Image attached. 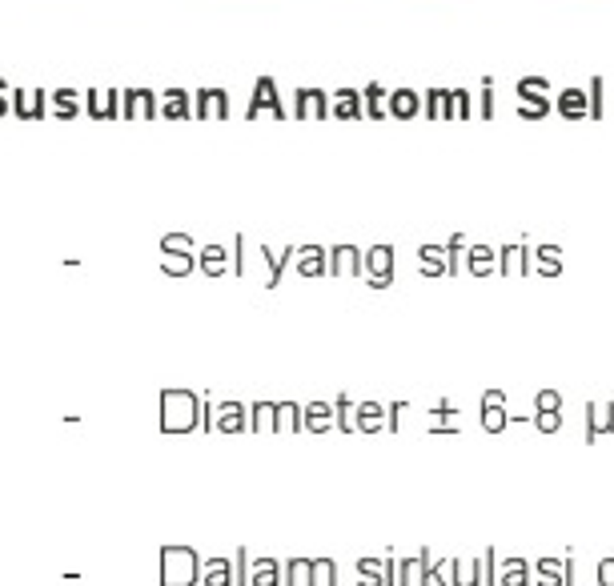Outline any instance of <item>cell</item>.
Returning <instances> with one entry per match:
<instances>
[{
    "mask_svg": "<svg viewBox=\"0 0 614 586\" xmlns=\"http://www.w3.org/2000/svg\"><path fill=\"white\" fill-rule=\"evenodd\" d=\"M599 434H614V402L586 406V442H599Z\"/></svg>",
    "mask_w": 614,
    "mask_h": 586,
    "instance_id": "cell-14",
    "label": "cell"
},
{
    "mask_svg": "<svg viewBox=\"0 0 614 586\" xmlns=\"http://www.w3.org/2000/svg\"><path fill=\"white\" fill-rule=\"evenodd\" d=\"M534 582L538 586H574V558H538L534 563Z\"/></svg>",
    "mask_w": 614,
    "mask_h": 586,
    "instance_id": "cell-7",
    "label": "cell"
},
{
    "mask_svg": "<svg viewBox=\"0 0 614 586\" xmlns=\"http://www.w3.org/2000/svg\"><path fill=\"white\" fill-rule=\"evenodd\" d=\"M534 430H538V434H558L562 430V410L558 413H534Z\"/></svg>",
    "mask_w": 614,
    "mask_h": 586,
    "instance_id": "cell-34",
    "label": "cell"
},
{
    "mask_svg": "<svg viewBox=\"0 0 614 586\" xmlns=\"http://www.w3.org/2000/svg\"><path fill=\"white\" fill-rule=\"evenodd\" d=\"M530 273L558 278L562 273V245H530Z\"/></svg>",
    "mask_w": 614,
    "mask_h": 586,
    "instance_id": "cell-17",
    "label": "cell"
},
{
    "mask_svg": "<svg viewBox=\"0 0 614 586\" xmlns=\"http://www.w3.org/2000/svg\"><path fill=\"white\" fill-rule=\"evenodd\" d=\"M430 550H418L414 558H397V586H422L426 582Z\"/></svg>",
    "mask_w": 614,
    "mask_h": 586,
    "instance_id": "cell-20",
    "label": "cell"
},
{
    "mask_svg": "<svg viewBox=\"0 0 614 586\" xmlns=\"http://www.w3.org/2000/svg\"><path fill=\"white\" fill-rule=\"evenodd\" d=\"M161 253H197V245L189 234H165L161 237Z\"/></svg>",
    "mask_w": 614,
    "mask_h": 586,
    "instance_id": "cell-30",
    "label": "cell"
},
{
    "mask_svg": "<svg viewBox=\"0 0 614 586\" xmlns=\"http://www.w3.org/2000/svg\"><path fill=\"white\" fill-rule=\"evenodd\" d=\"M334 410H337V430H345V434H358V402L342 394V398L334 402Z\"/></svg>",
    "mask_w": 614,
    "mask_h": 586,
    "instance_id": "cell-26",
    "label": "cell"
},
{
    "mask_svg": "<svg viewBox=\"0 0 614 586\" xmlns=\"http://www.w3.org/2000/svg\"><path fill=\"white\" fill-rule=\"evenodd\" d=\"M157 582L161 586H197L201 582V558L189 546H161L157 555Z\"/></svg>",
    "mask_w": 614,
    "mask_h": 586,
    "instance_id": "cell-2",
    "label": "cell"
},
{
    "mask_svg": "<svg viewBox=\"0 0 614 586\" xmlns=\"http://www.w3.org/2000/svg\"><path fill=\"white\" fill-rule=\"evenodd\" d=\"M358 579H378V582H386L390 586V579H386V571H390V555L386 558H358Z\"/></svg>",
    "mask_w": 614,
    "mask_h": 586,
    "instance_id": "cell-27",
    "label": "cell"
},
{
    "mask_svg": "<svg viewBox=\"0 0 614 586\" xmlns=\"http://www.w3.org/2000/svg\"><path fill=\"white\" fill-rule=\"evenodd\" d=\"M446 245H438V241H430V245L418 249V273L422 278H442V273H449L446 265Z\"/></svg>",
    "mask_w": 614,
    "mask_h": 586,
    "instance_id": "cell-18",
    "label": "cell"
},
{
    "mask_svg": "<svg viewBox=\"0 0 614 586\" xmlns=\"http://www.w3.org/2000/svg\"><path fill=\"white\" fill-rule=\"evenodd\" d=\"M449 586H482V555L478 558H470V555L454 558V582Z\"/></svg>",
    "mask_w": 614,
    "mask_h": 586,
    "instance_id": "cell-23",
    "label": "cell"
},
{
    "mask_svg": "<svg viewBox=\"0 0 614 586\" xmlns=\"http://www.w3.org/2000/svg\"><path fill=\"white\" fill-rule=\"evenodd\" d=\"M478 422L486 434H503L510 426V410H506V394L503 390H486L478 402Z\"/></svg>",
    "mask_w": 614,
    "mask_h": 586,
    "instance_id": "cell-6",
    "label": "cell"
},
{
    "mask_svg": "<svg viewBox=\"0 0 614 586\" xmlns=\"http://www.w3.org/2000/svg\"><path fill=\"white\" fill-rule=\"evenodd\" d=\"M378 430H390V406L378 398L358 402V434H378Z\"/></svg>",
    "mask_w": 614,
    "mask_h": 586,
    "instance_id": "cell-12",
    "label": "cell"
},
{
    "mask_svg": "<svg viewBox=\"0 0 614 586\" xmlns=\"http://www.w3.org/2000/svg\"><path fill=\"white\" fill-rule=\"evenodd\" d=\"M285 571L278 558H254L249 563V586H281Z\"/></svg>",
    "mask_w": 614,
    "mask_h": 586,
    "instance_id": "cell-21",
    "label": "cell"
},
{
    "mask_svg": "<svg viewBox=\"0 0 614 586\" xmlns=\"http://www.w3.org/2000/svg\"><path fill=\"white\" fill-rule=\"evenodd\" d=\"M201 402L189 390H161L157 398V426L161 434H189V430H201Z\"/></svg>",
    "mask_w": 614,
    "mask_h": 586,
    "instance_id": "cell-1",
    "label": "cell"
},
{
    "mask_svg": "<svg viewBox=\"0 0 614 586\" xmlns=\"http://www.w3.org/2000/svg\"><path fill=\"white\" fill-rule=\"evenodd\" d=\"M298 278H330V249L325 245H298L289 265Z\"/></svg>",
    "mask_w": 614,
    "mask_h": 586,
    "instance_id": "cell-5",
    "label": "cell"
},
{
    "mask_svg": "<svg viewBox=\"0 0 614 586\" xmlns=\"http://www.w3.org/2000/svg\"><path fill=\"white\" fill-rule=\"evenodd\" d=\"M285 586H314V558H289L285 563Z\"/></svg>",
    "mask_w": 614,
    "mask_h": 586,
    "instance_id": "cell-25",
    "label": "cell"
},
{
    "mask_svg": "<svg viewBox=\"0 0 614 586\" xmlns=\"http://www.w3.org/2000/svg\"><path fill=\"white\" fill-rule=\"evenodd\" d=\"M278 430L298 434L301 430V402H278Z\"/></svg>",
    "mask_w": 614,
    "mask_h": 586,
    "instance_id": "cell-29",
    "label": "cell"
},
{
    "mask_svg": "<svg viewBox=\"0 0 614 586\" xmlns=\"http://www.w3.org/2000/svg\"><path fill=\"white\" fill-rule=\"evenodd\" d=\"M466 273H474V278H490V273H498V249L486 245V241L466 245Z\"/></svg>",
    "mask_w": 614,
    "mask_h": 586,
    "instance_id": "cell-11",
    "label": "cell"
},
{
    "mask_svg": "<svg viewBox=\"0 0 614 586\" xmlns=\"http://www.w3.org/2000/svg\"><path fill=\"white\" fill-rule=\"evenodd\" d=\"M482 586H498V555L494 550L482 555Z\"/></svg>",
    "mask_w": 614,
    "mask_h": 586,
    "instance_id": "cell-35",
    "label": "cell"
},
{
    "mask_svg": "<svg viewBox=\"0 0 614 586\" xmlns=\"http://www.w3.org/2000/svg\"><path fill=\"white\" fill-rule=\"evenodd\" d=\"M534 563L530 558H498V586H530Z\"/></svg>",
    "mask_w": 614,
    "mask_h": 586,
    "instance_id": "cell-16",
    "label": "cell"
},
{
    "mask_svg": "<svg viewBox=\"0 0 614 586\" xmlns=\"http://www.w3.org/2000/svg\"><path fill=\"white\" fill-rule=\"evenodd\" d=\"M249 426L257 430V434H270V430H278V402H254L249 406Z\"/></svg>",
    "mask_w": 614,
    "mask_h": 586,
    "instance_id": "cell-22",
    "label": "cell"
},
{
    "mask_svg": "<svg viewBox=\"0 0 614 586\" xmlns=\"http://www.w3.org/2000/svg\"><path fill=\"white\" fill-rule=\"evenodd\" d=\"M257 253H262L265 270H270V273H265V286H270V289H278V286H281V273L293 265V253H298V245H285L281 253H278V249H273V245H262V249H257Z\"/></svg>",
    "mask_w": 614,
    "mask_h": 586,
    "instance_id": "cell-13",
    "label": "cell"
},
{
    "mask_svg": "<svg viewBox=\"0 0 614 586\" xmlns=\"http://www.w3.org/2000/svg\"><path fill=\"white\" fill-rule=\"evenodd\" d=\"M233 273H241V278L249 273V241L245 237H233Z\"/></svg>",
    "mask_w": 614,
    "mask_h": 586,
    "instance_id": "cell-33",
    "label": "cell"
},
{
    "mask_svg": "<svg viewBox=\"0 0 614 586\" xmlns=\"http://www.w3.org/2000/svg\"><path fill=\"white\" fill-rule=\"evenodd\" d=\"M197 270V253H161V273L165 278H189Z\"/></svg>",
    "mask_w": 614,
    "mask_h": 586,
    "instance_id": "cell-24",
    "label": "cell"
},
{
    "mask_svg": "<svg viewBox=\"0 0 614 586\" xmlns=\"http://www.w3.org/2000/svg\"><path fill=\"white\" fill-rule=\"evenodd\" d=\"M594 582H599V586H614V555L599 558V566H594Z\"/></svg>",
    "mask_w": 614,
    "mask_h": 586,
    "instance_id": "cell-37",
    "label": "cell"
},
{
    "mask_svg": "<svg viewBox=\"0 0 614 586\" xmlns=\"http://www.w3.org/2000/svg\"><path fill=\"white\" fill-rule=\"evenodd\" d=\"M361 262H366V249L350 245V241L330 249V273L334 278H361Z\"/></svg>",
    "mask_w": 614,
    "mask_h": 586,
    "instance_id": "cell-10",
    "label": "cell"
},
{
    "mask_svg": "<svg viewBox=\"0 0 614 586\" xmlns=\"http://www.w3.org/2000/svg\"><path fill=\"white\" fill-rule=\"evenodd\" d=\"M201 586H237L233 558H201Z\"/></svg>",
    "mask_w": 614,
    "mask_h": 586,
    "instance_id": "cell-19",
    "label": "cell"
},
{
    "mask_svg": "<svg viewBox=\"0 0 614 586\" xmlns=\"http://www.w3.org/2000/svg\"><path fill=\"white\" fill-rule=\"evenodd\" d=\"M498 273H506V278H522V273H530V245H503L498 249Z\"/></svg>",
    "mask_w": 614,
    "mask_h": 586,
    "instance_id": "cell-15",
    "label": "cell"
},
{
    "mask_svg": "<svg viewBox=\"0 0 614 586\" xmlns=\"http://www.w3.org/2000/svg\"><path fill=\"white\" fill-rule=\"evenodd\" d=\"M562 410V394L558 390H538L534 394V413H558Z\"/></svg>",
    "mask_w": 614,
    "mask_h": 586,
    "instance_id": "cell-32",
    "label": "cell"
},
{
    "mask_svg": "<svg viewBox=\"0 0 614 586\" xmlns=\"http://www.w3.org/2000/svg\"><path fill=\"white\" fill-rule=\"evenodd\" d=\"M201 430H218V434H245L249 426V406L241 398H218L201 402Z\"/></svg>",
    "mask_w": 614,
    "mask_h": 586,
    "instance_id": "cell-3",
    "label": "cell"
},
{
    "mask_svg": "<svg viewBox=\"0 0 614 586\" xmlns=\"http://www.w3.org/2000/svg\"><path fill=\"white\" fill-rule=\"evenodd\" d=\"M301 430H314V434H325V430H337V410L330 398H314L301 406Z\"/></svg>",
    "mask_w": 614,
    "mask_h": 586,
    "instance_id": "cell-9",
    "label": "cell"
},
{
    "mask_svg": "<svg viewBox=\"0 0 614 586\" xmlns=\"http://www.w3.org/2000/svg\"><path fill=\"white\" fill-rule=\"evenodd\" d=\"M394 245H369L366 262H361V278L369 281V289H390L394 286Z\"/></svg>",
    "mask_w": 614,
    "mask_h": 586,
    "instance_id": "cell-4",
    "label": "cell"
},
{
    "mask_svg": "<svg viewBox=\"0 0 614 586\" xmlns=\"http://www.w3.org/2000/svg\"><path fill=\"white\" fill-rule=\"evenodd\" d=\"M314 586H337V563L334 558H314Z\"/></svg>",
    "mask_w": 614,
    "mask_h": 586,
    "instance_id": "cell-31",
    "label": "cell"
},
{
    "mask_svg": "<svg viewBox=\"0 0 614 586\" xmlns=\"http://www.w3.org/2000/svg\"><path fill=\"white\" fill-rule=\"evenodd\" d=\"M233 574H237V586H249V550L245 546L233 555Z\"/></svg>",
    "mask_w": 614,
    "mask_h": 586,
    "instance_id": "cell-36",
    "label": "cell"
},
{
    "mask_svg": "<svg viewBox=\"0 0 614 586\" xmlns=\"http://www.w3.org/2000/svg\"><path fill=\"white\" fill-rule=\"evenodd\" d=\"M466 245H470V241H466V234H454L446 241V265H449V273H466Z\"/></svg>",
    "mask_w": 614,
    "mask_h": 586,
    "instance_id": "cell-28",
    "label": "cell"
},
{
    "mask_svg": "<svg viewBox=\"0 0 614 586\" xmlns=\"http://www.w3.org/2000/svg\"><path fill=\"white\" fill-rule=\"evenodd\" d=\"M197 270L205 278H225L233 273V245H221V241H209V245L197 249Z\"/></svg>",
    "mask_w": 614,
    "mask_h": 586,
    "instance_id": "cell-8",
    "label": "cell"
},
{
    "mask_svg": "<svg viewBox=\"0 0 614 586\" xmlns=\"http://www.w3.org/2000/svg\"><path fill=\"white\" fill-rule=\"evenodd\" d=\"M358 586H386V582H378V579H358Z\"/></svg>",
    "mask_w": 614,
    "mask_h": 586,
    "instance_id": "cell-38",
    "label": "cell"
}]
</instances>
